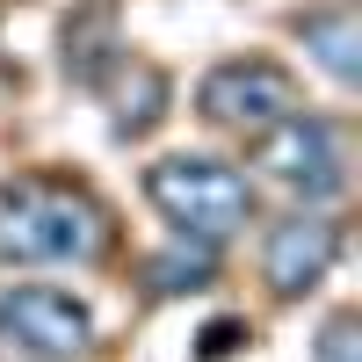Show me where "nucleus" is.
Here are the masks:
<instances>
[{
	"label": "nucleus",
	"instance_id": "7",
	"mask_svg": "<svg viewBox=\"0 0 362 362\" xmlns=\"http://www.w3.org/2000/svg\"><path fill=\"white\" fill-rule=\"evenodd\" d=\"M95 95L109 102V138H145V131H153L160 124V116H167V102H174V80L153 66V58H138V51H124V58H116V66L102 73V87H95Z\"/></svg>",
	"mask_w": 362,
	"mask_h": 362
},
{
	"label": "nucleus",
	"instance_id": "8",
	"mask_svg": "<svg viewBox=\"0 0 362 362\" xmlns=\"http://www.w3.org/2000/svg\"><path fill=\"white\" fill-rule=\"evenodd\" d=\"M290 37L312 51V66L334 80V87H355V80H362V15H355V0L305 8V15L290 22Z\"/></svg>",
	"mask_w": 362,
	"mask_h": 362
},
{
	"label": "nucleus",
	"instance_id": "10",
	"mask_svg": "<svg viewBox=\"0 0 362 362\" xmlns=\"http://www.w3.org/2000/svg\"><path fill=\"white\" fill-rule=\"evenodd\" d=\"M124 29H116V0H87L66 22V80L73 87H102V73L124 58Z\"/></svg>",
	"mask_w": 362,
	"mask_h": 362
},
{
	"label": "nucleus",
	"instance_id": "9",
	"mask_svg": "<svg viewBox=\"0 0 362 362\" xmlns=\"http://www.w3.org/2000/svg\"><path fill=\"white\" fill-rule=\"evenodd\" d=\"M145 297L153 305H181V297H203V290H218L225 276V247H210V239H189V232H174L167 247L145 254Z\"/></svg>",
	"mask_w": 362,
	"mask_h": 362
},
{
	"label": "nucleus",
	"instance_id": "3",
	"mask_svg": "<svg viewBox=\"0 0 362 362\" xmlns=\"http://www.w3.org/2000/svg\"><path fill=\"white\" fill-rule=\"evenodd\" d=\"M305 109V95H297V73L276 66V58H218L203 80H196V116L210 131H232V138H261L276 131L283 116Z\"/></svg>",
	"mask_w": 362,
	"mask_h": 362
},
{
	"label": "nucleus",
	"instance_id": "4",
	"mask_svg": "<svg viewBox=\"0 0 362 362\" xmlns=\"http://www.w3.org/2000/svg\"><path fill=\"white\" fill-rule=\"evenodd\" d=\"M254 167L276 181L283 196H297V203H334L341 189H348V145H341V131L326 124V116H312V109H297V116H283L276 131H261L254 138Z\"/></svg>",
	"mask_w": 362,
	"mask_h": 362
},
{
	"label": "nucleus",
	"instance_id": "1",
	"mask_svg": "<svg viewBox=\"0 0 362 362\" xmlns=\"http://www.w3.org/2000/svg\"><path fill=\"white\" fill-rule=\"evenodd\" d=\"M116 247L109 203L73 174L0 181V268H95Z\"/></svg>",
	"mask_w": 362,
	"mask_h": 362
},
{
	"label": "nucleus",
	"instance_id": "6",
	"mask_svg": "<svg viewBox=\"0 0 362 362\" xmlns=\"http://www.w3.org/2000/svg\"><path fill=\"white\" fill-rule=\"evenodd\" d=\"M348 239L334 218H319V210H290V218H276L261 232V283L276 305H297V297H312L326 276L341 268Z\"/></svg>",
	"mask_w": 362,
	"mask_h": 362
},
{
	"label": "nucleus",
	"instance_id": "12",
	"mask_svg": "<svg viewBox=\"0 0 362 362\" xmlns=\"http://www.w3.org/2000/svg\"><path fill=\"white\" fill-rule=\"evenodd\" d=\"M312 362H362V319L355 312H334L312 341Z\"/></svg>",
	"mask_w": 362,
	"mask_h": 362
},
{
	"label": "nucleus",
	"instance_id": "5",
	"mask_svg": "<svg viewBox=\"0 0 362 362\" xmlns=\"http://www.w3.org/2000/svg\"><path fill=\"white\" fill-rule=\"evenodd\" d=\"M0 341L29 362H80L95 348V305L58 283H8L0 290Z\"/></svg>",
	"mask_w": 362,
	"mask_h": 362
},
{
	"label": "nucleus",
	"instance_id": "2",
	"mask_svg": "<svg viewBox=\"0 0 362 362\" xmlns=\"http://www.w3.org/2000/svg\"><path fill=\"white\" fill-rule=\"evenodd\" d=\"M145 203H153L174 232L225 247V239H239L247 218H254V181L232 160H218V153H167V160L145 167Z\"/></svg>",
	"mask_w": 362,
	"mask_h": 362
},
{
	"label": "nucleus",
	"instance_id": "11",
	"mask_svg": "<svg viewBox=\"0 0 362 362\" xmlns=\"http://www.w3.org/2000/svg\"><path fill=\"white\" fill-rule=\"evenodd\" d=\"M247 348H254V319H247V312H218V319L196 326L189 362H239Z\"/></svg>",
	"mask_w": 362,
	"mask_h": 362
}]
</instances>
